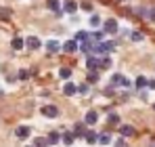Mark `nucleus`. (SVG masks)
<instances>
[{
	"label": "nucleus",
	"instance_id": "obj_25",
	"mask_svg": "<svg viewBox=\"0 0 155 147\" xmlns=\"http://www.w3.org/2000/svg\"><path fill=\"white\" fill-rule=\"evenodd\" d=\"M59 76H61L63 80H69V78H71V70H69V67H61V70H59Z\"/></svg>",
	"mask_w": 155,
	"mask_h": 147
},
{
	"label": "nucleus",
	"instance_id": "obj_15",
	"mask_svg": "<svg viewBox=\"0 0 155 147\" xmlns=\"http://www.w3.org/2000/svg\"><path fill=\"white\" fill-rule=\"evenodd\" d=\"M97 143H99V145H109V143H111V135H107V132L97 135Z\"/></svg>",
	"mask_w": 155,
	"mask_h": 147
},
{
	"label": "nucleus",
	"instance_id": "obj_13",
	"mask_svg": "<svg viewBox=\"0 0 155 147\" xmlns=\"http://www.w3.org/2000/svg\"><path fill=\"white\" fill-rule=\"evenodd\" d=\"M84 132H86V122H78L76 126H74V135L82 139V137H84Z\"/></svg>",
	"mask_w": 155,
	"mask_h": 147
},
{
	"label": "nucleus",
	"instance_id": "obj_26",
	"mask_svg": "<svg viewBox=\"0 0 155 147\" xmlns=\"http://www.w3.org/2000/svg\"><path fill=\"white\" fill-rule=\"evenodd\" d=\"M78 9H82L84 13H92V2H86V0H84L82 4H78Z\"/></svg>",
	"mask_w": 155,
	"mask_h": 147
},
{
	"label": "nucleus",
	"instance_id": "obj_16",
	"mask_svg": "<svg viewBox=\"0 0 155 147\" xmlns=\"http://www.w3.org/2000/svg\"><path fill=\"white\" fill-rule=\"evenodd\" d=\"M120 132H122V137H132L134 135V126L124 124V126H120Z\"/></svg>",
	"mask_w": 155,
	"mask_h": 147
},
{
	"label": "nucleus",
	"instance_id": "obj_24",
	"mask_svg": "<svg viewBox=\"0 0 155 147\" xmlns=\"http://www.w3.org/2000/svg\"><path fill=\"white\" fill-rule=\"evenodd\" d=\"M134 86H136V88H145V86H147V78H145V76H138V78L134 80Z\"/></svg>",
	"mask_w": 155,
	"mask_h": 147
},
{
	"label": "nucleus",
	"instance_id": "obj_4",
	"mask_svg": "<svg viewBox=\"0 0 155 147\" xmlns=\"http://www.w3.org/2000/svg\"><path fill=\"white\" fill-rule=\"evenodd\" d=\"M111 84H113V86H117V84H120V86H130V80L124 78L122 74H113V76H111Z\"/></svg>",
	"mask_w": 155,
	"mask_h": 147
},
{
	"label": "nucleus",
	"instance_id": "obj_33",
	"mask_svg": "<svg viewBox=\"0 0 155 147\" xmlns=\"http://www.w3.org/2000/svg\"><path fill=\"white\" fill-rule=\"evenodd\" d=\"M19 78H21V80H27V78H29V72H27V70H21V72H19Z\"/></svg>",
	"mask_w": 155,
	"mask_h": 147
},
{
	"label": "nucleus",
	"instance_id": "obj_2",
	"mask_svg": "<svg viewBox=\"0 0 155 147\" xmlns=\"http://www.w3.org/2000/svg\"><path fill=\"white\" fill-rule=\"evenodd\" d=\"M78 50H82L84 55H92V50H94V42L90 40V36H88L86 40H82V44H78Z\"/></svg>",
	"mask_w": 155,
	"mask_h": 147
},
{
	"label": "nucleus",
	"instance_id": "obj_7",
	"mask_svg": "<svg viewBox=\"0 0 155 147\" xmlns=\"http://www.w3.org/2000/svg\"><path fill=\"white\" fill-rule=\"evenodd\" d=\"M40 111H42V116H46V118H57V116H59V109H57L54 105H44Z\"/></svg>",
	"mask_w": 155,
	"mask_h": 147
},
{
	"label": "nucleus",
	"instance_id": "obj_5",
	"mask_svg": "<svg viewBox=\"0 0 155 147\" xmlns=\"http://www.w3.org/2000/svg\"><path fill=\"white\" fill-rule=\"evenodd\" d=\"M117 29H120V27H117V21H115V19H107V21L103 23V32L105 34H115Z\"/></svg>",
	"mask_w": 155,
	"mask_h": 147
},
{
	"label": "nucleus",
	"instance_id": "obj_37",
	"mask_svg": "<svg viewBox=\"0 0 155 147\" xmlns=\"http://www.w3.org/2000/svg\"><path fill=\"white\" fill-rule=\"evenodd\" d=\"M115 145H117V147H124V145H126V141H124V139H117V141H115Z\"/></svg>",
	"mask_w": 155,
	"mask_h": 147
},
{
	"label": "nucleus",
	"instance_id": "obj_34",
	"mask_svg": "<svg viewBox=\"0 0 155 147\" xmlns=\"http://www.w3.org/2000/svg\"><path fill=\"white\" fill-rule=\"evenodd\" d=\"M88 80H90V82H97V80H99V74H97V72H90Z\"/></svg>",
	"mask_w": 155,
	"mask_h": 147
},
{
	"label": "nucleus",
	"instance_id": "obj_12",
	"mask_svg": "<svg viewBox=\"0 0 155 147\" xmlns=\"http://www.w3.org/2000/svg\"><path fill=\"white\" fill-rule=\"evenodd\" d=\"M78 93V86L76 84H71V82H67L65 86H63V95H67V97H74Z\"/></svg>",
	"mask_w": 155,
	"mask_h": 147
},
{
	"label": "nucleus",
	"instance_id": "obj_11",
	"mask_svg": "<svg viewBox=\"0 0 155 147\" xmlns=\"http://www.w3.org/2000/svg\"><path fill=\"white\" fill-rule=\"evenodd\" d=\"M61 49L65 50V53H76V50H78V40H76V38H74V40H67Z\"/></svg>",
	"mask_w": 155,
	"mask_h": 147
},
{
	"label": "nucleus",
	"instance_id": "obj_1",
	"mask_svg": "<svg viewBox=\"0 0 155 147\" xmlns=\"http://www.w3.org/2000/svg\"><path fill=\"white\" fill-rule=\"evenodd\" d=\"M117 49V42L115 40H109V42H94V50L92 55H109Z\"/></svg>",
	"mask_w": 155,
	"mask_h": 147
},
{
	"label": "nucleus",
	"instance_id": "obj_21",
	"mask_svg": "<svg viewBox=\"0 0 155 147\" xmlns=\"http://www.w3.org/2000/svg\"><path fill=\"white\" fill-rule=\"evenodd\" d=\"M103 38H105V32H103V29H97V32H92V34H90V40H92V42H101Z\"/></svg>",
	"mask_w": 155,
	"mask_h": 147
},
{
	"label": "nucleus",
	"instance_id": "obj_32",
	"mask_svg": "<svg viewBox=\"0 0 155 147\" xmlns=\"http://www.w3.org/2000/svg\"><path fill=\"white\" fill-rule=\"evenodd\" d=\"M113 93H115V91H113V84L105 88V95H107V97H113Z\"/></svg>",
	"mask_w": 155,
	"mask_h": 147
},
{
	"label": "nucleus",
	"instance_id": "obj_6",
	"mask_svg": "<svg viewBox=\"0 0 155 147\" xmlns=\"http://www.w3.org/2000/svg\"><path fill=\"white\" fill-rule=\"evenodd\" d=\"M86 67H88V72H97L99 70V59L94 55H86Z\"/></svg>",
	"mask_w": 155,
	"mask_h": 147
},
{
	"label": "nucleus",
	"instance_id": "obj_20",
	"mask_svg": "<svg viewBox=\"0 0 155 147\" xmlns=\"http://www.w3.org/2000/svg\"><path fill=\"white\" fill-rule=\"evenodd\" d=\"M82 139H86V143H90V145H92V143H97V132H92V130H86Z\"/></svg>",
	"mask_w": 155,
	"mask_h": 147
},
{
	"label": "nucleus",
	"instance_id": "obj_9",
	"mask_svg": "<svg viewBox=\"0 0 155 147\" xmlns=\"http://www.w3.org/2000/svg\"><path fill=\"white\" fill-rule=\"evenodd\" d=\"M84 122L88 124V126H94V124L99 122V114H97L94 109H90V111H86V118H84Z\"/></svg>",
	"mask_w": 155,
	"mask_h": 147
},
{
	"label": "nucleus",
	"instance_id": "obj_18",
	"mask_svg": "<svg viewBox=\"0 0 155 147\" xmlns=\"http://www.w3.org/2000/svg\"><path fill=\"white\" fill-rule=\"evenodd\" d=\"M11 46L15 50H21L25 46V40H23V38H13V40H11Z\"/></svg>",
	"mask_w": 155,
	"mask_h": 147
},
{
	"label": "nucleus",
	"instance_id": "obj_23",
	"mask_svg": "<svg viewBox=\"0 0 155 147\" xmlns=\"http://www.w3.org/2000/svg\"><path fill=\"white\" fill-rule=\"evenodd\" d=\"M99 67H105V70H107V67H111V59H109L107 55H103V57L99 59Z\"/></svg>",
	"mask_w": 155,
	"mask_h": 147
},
{
	"label": "nucleus",
	"instance_id": "obj_30",
	"mask_svg": "<svg viewBox=\"0 0 155 147\" xmlns=\"http://www.w3.org/2000/svg\"><path fill=\"white\" fill-rule=\"evenodd\" d=\"M90 25H92V27H99V25H101V17H99V15H92V17H90Z\"/></svg>",
	"mask_w": 155,
	"mask_h": 147
},
{
	"label": "nucleus",
	"instance_id": "obj_36",
	"mask_svg": "<svg viewBox=\"0 0 155 147\" xmlns=\"http://www.w3.org/2000/svg\"><path fill=\"white\" fill-rule=\"evenodd\" d=\"M147 86H149L151 91H155V80H147Z\"/></svg>",
	"mask_w": 155,
	"mask_h": 147
},
{
	"label": "nucleus",
	"instance_id": "obj_19",
	"mask_svg": "<svg viewBox=\"0 0 155 147\" xmlns=\"http://www.w3.org/2000/svg\"><path fill=\"white\" fill-rule=\"evenodd\" d=\"M74 139H76V135H74V132H65V135H61V143H65V145H71V143H74Z\"/></svg>",
	"mask_w": 155,
	"mask_h": 147
},
{
	"label": "nucleus",
	"instance_id": "obj_3",
	"mask_svg": "<svg viewBox=\"0 0 155 147\" xmlns=\"http://www.w3.org/2000/svg\"><path fill=\"white\" fill-rule=\"evenodd\" d=\"M25 46L29 50H38L42 46V42H40V38H36V36H27L25 38Z\"/></svg>",
	"mask_w": 155,
	"mask_h": 147
},
{
	"label": "nucleus",
	"instance_id": "obj_14",
	"mask_svg": "<svg viewBox=\"0 0 155 147\" xmlns=\"http://www.w3.org/2000/svg\"><path fill=\"white\" fill-rule=\"evenodd\" d=\"M46 50H48V53H59V50H61V44L52 38V40H48V42H46Z\"/></svg>",
	"mask_w": 155,
	"mask_h": 147
},
{
	"label": "nucleus",
	"instance_id": "obj_27",
	"mask_svg": "<svg viewBox=\"0 0 155 147\" xmlns=\"http://www.w3.org/2000/svg\"><path fill=\"white\" fill-rule=\"evenodd\" d=\"M107 122L109 124H120V116H117L115 111H111V114L107 116Z\"/></svg>",
	"mask_w": 155,
	"mask_h": 147
},
{
	"label": "nucleus",
	"instance_id": "obj_28",
	"mask_svg": "<svg viewBox=\"0 0 155 147\" xmlns=\"http://www.w3.org/2000/svg\"><path fill=\"white\" fill-rule=\"evenodd\" d=\"M130 36H132V40H134V42H143V40H145V36H143V32H132Z\"/></svg>",
	"mask_w": 155,
	"mask_h": 147
},
{
	"label": "nucleus",
	"instance_id": "obj_35",
	"mask_svg": "<svg viewBox=\"0 0 155 147\" xmlns=\"http://www.w3.org/2000/svg\"><path fill=\"white\" fill-rule=\"evenodd\" d=\"M34 145H46V139H34Z\"/></svg>",
	"mask_w": 155,
	"mask_h": 147
},
{
	"label": "nucleus",
	"instance_id": "obj_29",
	"mask_svg": "<svg viewBox=\"0 0 155 147\" xmlns=\"http://www.w3.org/2000/svg\"><path fill=\"white\" fill-rule=\"evenodd\" d=\"M88 36H90L88 32H84V29H80V32H78V34H76V40H78V42H82V40H86Z\"/></svg>",
	"mask_w": 155,
	"mask_h": 147
},
{
	"label": "nucleus",
	"instance_id": "obj_22",
	"mask_svg": "<svg viewBox=\"0 0 155 147\" xmlns=\"http://www.w3.org/2000/svg\"><path fill=\"white\" fill-rule=\"evenodd\" d=\"M48 9H51L52 13H59L61 11V2L59 0H48Z\"/></svg>",
	"mask_w": 155,
	"mask_h": 147
},
{
	"label": "nucleus",
	"instance_id": "obj_38",
	"mask_svg": "<svg viewBox=\"0 0 155 147\" xmlns=\"http://www.w3.org/2000/svg\"><path fill=\"white\" fill-rule=\"evenodd\" d=\"M153 107H155V103H153Z\"/></svg>",
	"mask_w": 155,
	"mask_h": 147
},
{
	"label": "nucleus",
	"instance_id": "obj_8",
	"mask_svg": "<svg viewBox=\"0 0 155 147\" xmlns=\"http://www.w3.org/2000/svg\"><path fill=\"white\" fill-rule=\"evenodd\" d=\"M63 11H65L67 15H74L78 11V2L76 0H65V2H63Z\"/></svg>",
	"mask_w": 155,
	"mask_h": 147
},
{
	"label": "nucleus",
	"instance_id": "obj_31",
	"mask_svg": "<svg viewBox=\"0 0 155 147\" xmlns=\"http://www.w3.org/2000/svg\"><path fill=\"white\" fill-rule=\"evenodd\" d=\"M78 93H80V95H88V93H90V86H88V84H82V86H78Z\"/></svg>",
	"mask_w": 155,
	"mask_h": 147
},
{
	"label": "nucleus",
	"instance_id": "obj_10",
	"mask_svg": "<svg viewBox=\"0 0 155 147\" xmlns=\"http://www.w3.org/2000/svg\"><path fill=\"white\" fill-rule=\"evenodd\" d=\"M15 135H17V139H27V137L31 135V128H29V126H19V128L15 130Z\"/></svg>",
	"mask_w": 155,
	"mask_h": 147
},
{
	"label": "nucleus",
	"instance_id": "obj_17",
	"mask_svg": "<svg viewBox=\"0 0 155 147\" xmlns=\"http://www.w3.org/2000/svg\"><path fill=\"white\" fill-rule=\"evenodd\" d=\"M61 141V135L59 132H51L48 137H46V145H57Z\"/></svg>",
	"mask_w": 155,
	"mask_h": 147
}]
</instances>
